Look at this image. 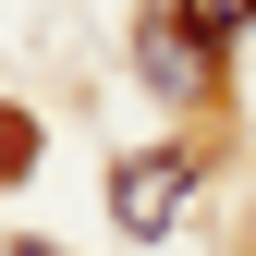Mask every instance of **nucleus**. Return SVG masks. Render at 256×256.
<instances>
[{"mask_svg":"<svg viewBox=\"0 0 256 256\" xmlns=\"http://www.w3.org/2000/svg\"><path fill=\"white\" fill-rule=\"evenodd\" d=\"M183 196H196V158H183V146H134L110 171V220H122V232H171Z\"/></svg>","mask_w":256,"mask_h":256,"instance_id":"1","label":"nucleus"},{"mask_svg":"<svg viewBox=\"0 0 256 256\" xmlns=\"http://www.w3.org/2000/svg\"><path fill=\"white\" fill-rule=\"evenodd\" d=\"M208 49H220V37H196V12H183V0H158V12L134 24V61H146L158 98H196V86H208Z\"/></svg>","mask_w":256,"mask_h":256,"instance_id":"2","label":"nucleus"},{"mask_svg":"<svg viewBox=\"0 0 256 256\" xmlns=\"http://www.w3.org/2000/svg\"><path fill=\"white\" fill-rule=\"evenodd\" d=\"M183 12H196V37H244V24H256V0H183Z\"/></svg>","mask_w":256,"mask_h":256,"instance_id":"3","label":"nucleus"},{"mask_svg":"<svg viewBox=\"0 0 256 256\" xmlns=\"http://www.w3.org/2000/svg\"><path fill=\"white\" fill-rule=\"evenodd\" d=\"M24 146H37V122H12V110H0V183H24Z\"/></svg>","mask_w":256,"mask_h":256,"instance_id":"4","label":"nucleus"}]
</instances>
